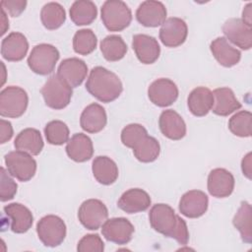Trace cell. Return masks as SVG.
I'll return each mask as SVG.
<instances>
[{"label": "cell", "instance_id": "6da1fadb", "mask_svg": "<svg viewBox=\"0 0 252 252\" xmlns=\"http://www.w3.org/2000/svg\"><path fill=\"white\" fill-rule=\"evenodd\" d=\"M149 220L151 226L158 233L175 239L181 245L188 243L189 231L187 224L169 205L162 203L154 205L150 210Z\"/></svg>", "mask_w": 252, "mask_h": 252}, {"label": "cell", "instance_id": "7a4b0ae2", "mask_svg": "<svg viewBox=\"0 0 252 252\" xmlns=\"http://www.w3.org/2000/svg\"><path fill=\"white\" fill-rule=\"evenodd\" d=\"M86 89L99 101L108 103L119 97L123 86L116 74L104 67L96 66L90 72Z\"/></svg>", "mask_w": 252, "mask_h": 252}, {"label": "cell", "instance_id": "3957f363", "mask_svg": "<svg viewBox=\"0 0 252 252\" xmlns=\"http://www.w3.org/2000/svg\"><path fill=\"white\" fill-rule=\"evenodd\" d=\"M101 21L110 32H121L132 21L130 8L120 0H107L101 7Z\"/></svg>", "mask_w": 252, "mask_h": 252}, {"label": "cell", "instance_id": "277c9868", "mask_svg": "<svg viewBox=\"0 0 252 252\" xmlns=\"http://www.w3.org/2000/svg\"><path fill=\"white\" fill-rule=\"evenodd\" d=\"M41 94L45 104L52 109H63L72 97V88L68 86L58 75H53L45 82L41 88Z\"/></svg>", "mask_w": 252, "mask_h": 252}, {"label": "cell", "instance_id": "5b68a950", "mask_svg": "<svg viewBox=\"0 0 252 252\" xmlns=\"http://www.w3.org/2000/svg\"><path fill=\"white\" fill-rule=\"evenodd\" d=\"M29 96L27 92L16 86H9L0 93V114L3 117L18 118L27 110Z\"/></svg>", "mask_w": 252, "mask_h": 252}, {"label": "cell", "instance_id": "8992f818", "mask_svg": "<svg viewBox=\"0 0 252 252\" xmlns=\"http://www.w3.org/2000/svg\"><path fill=\"white\" fill-rule=\"evenodd\" d=\"M59 56V51L55 46L40 43L32 49L28 57V65L35 74L48 75L53 72Z\"/></svg>", "mask_w": 252, "mask_h": 252}, {"label": "cell", "instance_id": "52a82bcc", "mask_svg": "<svg viewBox=\"0 0 252 252\" xmlns=\"http://www.w3.org/2000/svg\"><path fill=\"white\" fill-rule=\"evenodd\" d=\"M7 171L19 181L31 180L36 171V161L32 155L22 151H12L4 157Z\"/></svg>", "mask_w": 252, "mask_h": 252}, {"label": "cell", "instance_id": "ba28073f", "mask_svg": "<svg viewBox=\"0 0 252 252\" xmlns=\"http://www.w3.org/2000/svg\"><path fill=\"white\" fill-rule=\"evenodd\" d=\"M36 233L44 246L56 247L65 239L66 224L61 218L54 215H47L38 220Z\"/></svg>", "mask_w": 252, "mask_h": 252}, {"label": "cell", "instance_id": "9c48e42d", "mask_svg": "<svg viewBox=\"0 0 252 252\" xmlns=\"http://www.w3.org/2000/svg\"><path fill=\"white\" fill-rule=\"evenodd\" d=\"M106 206L97 199H89L82 203L78 210V219L83 226L90 230L98 229L107 220Z\"/></svg>", "mask_w": 252, "mask_h": 252}, {"label": "cell", "instance_id": "30bf717a", "mask_svg": "<svg viewBox=\"0 0 252 252\" xmlns=\"http://www.w3.org/2000/svg\"><path fill=\"white\" fill-rule=\"evenodd\" d=\"M148 96L155 105L166 107L176 101L178 97V88L173 81L160 78L150 85Z\"/></svg>", "mask_w": 252, "mask_h": 252}, {"label": "cell", "instance_id": "8fae6325", "mask_svg": "<svg viewBox=\"0 0 252 252\" xmlns=\"http://www.w3.org/2000/svg\"><path fill=\"white\" fill-rule=\"evenodd\" d=\"M134 230L133 224L125 218H112L106 220L101 225L103 237L119 245L127 244L132 239Z\"/></svg>", "mask_w": 252, "mask_h": 252}, {"label": "cell", "instance_id": "7c38bea8", "mask_svg": "<svg viewBox=\"0 0 252 252\" xmlns=\"http://www.w3.org/2000/svg\"><path fill=\"white\" fill-rule=\"evenodd\" d=\"M222 32L227 41L243 50H248L252 46V29L241 19L231 18L225 21L222 26Z\"/></svg>", "mask_w": 252, "mask_h": 252}, {"label": "cell", "instance_id": "4fadbf2b", "mask_svg": "<svg viewBox=\"0 0 252 252\" xmlns=\"http://www.w3.org/2000/svg\"><path fill=\"white\" fill-rule=\"evenodd\" d=\"M188 28L180 18L166 19L159 30V39L166 47H177L184 43L187 38Z\"/></svg>", "mask_w": 252, "mask_h": 252}, {"label": "cell", "instance_id": "5bb4252c", "mask_svg": "<svg viewBox=\"0 0 252 252\" xmlns=\"http://www.w3.org/2000/svg\"><path fill=\"white\" fill-rule=\"evenodd\" d=\"M166 14V8L161 2L148 0L139 5L136 11V19L144 27L156 28L163 24Z\"/></svg>", "mask_w": 252, "mask_h": 252}, {"label": "cell", "instance_id": "9a60e30c", "mask_svg": "<svg viewBox=\"0 0 252 252\" xmlns=\"http://www.w3.org/2000/svg\"><path fill=\"white\" fill-rule=\"evenodd\" d=\"M88 74L87 64L79 58L72 57L64 59L57 70V75L71 88L79 87Z\"/></svg>", "mask_w": 252, "mask_h": 252}, {"label": "cell", "instance_id": "2e32d148", "mask_svg": "<svg viewBox=\"0 0 252 252\" xmlns=\"http://www.w3.org/2000/svg\"><path fill=\"white\" fill-rule=\"evenodd\" d=\"M208 205L209 199L205 192L190 190L182 195L179 201V211L189 219H197L207 212Z\"/></svg>", "mask_w": 252, "mask_h": 252}, {"label": "cell", "instance_id": "e0dca14e", "mask_svg": "<svg viewBox=\"0 0 252 252\" xmlns=\"http://www.w3.org/2000/svg\"><path fill=\"white\" fill-rule=\"evenodd\" d=\"M234 177L224 168H215L208 176V191L216 198L228 197L234 189Z\"/></svg>", "mask_w": 252, "mask_h": 252}, {"label": "cell", "instance_id": "ac0fdd59", "mask_svg": "<svg viewBox=\"0 0 252 252\" xmlns=\"http://www.w3.org/2000/svg\"><path fill=\"white\" fill-rule=\"evenodd\" d=\"M3 210L13 232L25 233L32 227L33 217L26 206L20 203H11L5 206Z\"/></svg>", "mask_w": 252, "mask_h": 252}, {"label": "cell", "instance_id": "d6986e66", "mask_svg": "<svg viewBox=\"0 0 252 252\" xmlns=\"http://www.w3.org/2000/svg\"><path fill=\"white\" fill-rule=\"evenodd\" d=\"M132 46L137 58L143 64H153L159 57L160 47L154 36L144 33L135 34Z\"/></svg>", "mask_w": 252, "mask_h": 252}, {"label": "cell", "instance_id": "ffe728a7", "mask_svg": "<svg viewBox=\"0 0 252 252\" xmlns=\"http://www.w3.org/2000/svg\"><path fill=\"white\" fill-rule=\"evenodd\" d=\"M158 126L162 135L173 141L181 140L186 135L185 122L173 109H166L160 113Z\"/></svg>", "mask_w": 252, "mask_h": 252}, {"label": "cell", "instance_id": "44dd1931", "mask_svg": "<svg viewBox=\"0 0 252 252\" xmlns=\"http://www.w3.org/2000/svg\"><path fill=\"white\" fill-rule=\"evenodd\" d=\"M151 203V197L146 191L140 188H132L121 195L117 206L127 214H136L148 210Z\"/></svg>", "mask_w": 252, "mask_h": 252}, {"label": "cell", "instance_id": "7402d4cb", "mask_svg": "<svg viewBox=\"0 0 252 252\" xmlns=\"http://www.w3.org/2000/svg\"><path fill=\"white\" fill-rule=\"evenodd\" d=\"M29 42L27 37L17 32L9 33L1 43V55L10 62L21 61L28 52Z\"/></svg>", "mask_w": 252, "mask_h": 252}, {"label": "cell", "instance_id": "603a6c76", "mask_svg": "<svg viewBox=\"0 0 252 252\" xmlns=\"http://www.w3.org/2000/svg\"><path fill=\"white\" fill-rule=\"evenodd\" d=\"M107 116L104 108L98 103H91L83 110L80 117L82 129L88 133L100 132L106 125Z\"/></svg>", "mask_w": 252, "mask_h": 252}, {"label": "cell", "instance_id": "cb8c5ba5", "mask_svg": "<svg viewBox=\"0 0 252 252\" xmlns=\"http://www.w3.org/2000/svg\"><path fill=\"white\" fill-rule=\"evenodd\" d=\"M67 156L74 161L84 162L92 158L94 146L91 138L83 133L74 134L67 142Z\"/></svg>", "mask_w": 252, "mask_h": 252}, {"label": "cell", "instance_id": "d4e9b609", "mask_svg": "<svg viewBox=\"0 0 252 252\" xmlns=\"http://www.w3.org/2000/svg\"><path fill=\"white\" fill-rule=\"evenodd\" d=\"M210 49L216 60L223 67H232L240 61V51L233 47L223 36L214 39L211 42Z\"/></svg>", "mask_w": 252, "mask_h": 252}, {"label": "cell", "instance_id": "484cf974", "mask_svg": "<svg viewBox=\"0 0 252 252\" xmlns=\"http://www.w3.org/2000/svg\"><path fill=\"white\" fill-rule=\"evenodd\" d=\"M213 103V92L206 87L195 88L189 94L187 98V104L190 112L197 117L207 115L212 109Z\"/></svg>", "mask_w": 252, "mask_h": 252}, {"label": "cell", "instance_id": "4316f807", "mask_svg": "<svg viewBox=\"0 0 252 252\" xmlns=\"http://www.w3.org/2000/svg\"><path fill=\"white\" fill-rule=\"evenodd\" d=\"M214 103L212 111L220 116H227L241 107V103L235 97L229 88H219L213 92Z\"/></svg>", "mask_w": 252, "mask_h": 252}, {"label": "cell", "instance_id": "83f0119b", "mask_svg": "<svg viewBox=\"0 0 252 252\" xmlns=\"http://www.w3.org/2000/svg\"><path fill=\"white\" fill-rule=\"evenodd\" d=\"M92 171L95 180L102 185H110L118 178V167L108 157L98 156L94 158L92 164Z\"/></svg>", "mask_w": 252, "mask_h": 252}, {"label": "cell", "instance_id": "f1b7e54d", "mask_svg": "<svg viewBox=\"0 0 252 252\" xmlns=\"http://www.w3.org/2000/svg\"><path fill=\"white\" fill-rule=\"evenodd\" d=\"M14 146L17 150L37 156L43 149V140L40 132L34 128H26L16 137Z\"/></svg>", "mask_w": 252, "mask_h": 252}, {"label": "cell", "instance_id": "f546056e", "mask_svg": "<svg viewBox=\"0 0 252 252\" xmlns=\"http://www.w3.org/2000/svg\"><path fill=\"white\" fill-rule=\"evenodd\" d=\"M70 18L77 26L92 24L97 15V9L94 2L89 0L75 1L70 8Z\"/></svg>", "mask_w": 252, "mask_h": 252}, {"label": "cell", "instance_id": "4dcf8cb0", "mask_svg": "<svg viewBox=\"0 0 252 252\" xmlns=\"http://www.w3.org/2000/svg\"><path fill=\"white\" fill-rule=\"evenodd\" d=\"M135 158L141 162H152L156 160L160 153L158 140L148 134L145 135L133 148Z\"/></svg>", "mask_w": 252, "mask_h": 252}, {"label": "cell", "instance_id": "1f68e13d", "mask_svg": "<svg viewBox=\"0 0 252 252\" xmlns=\"http://www.w3.org/2000/svg\"><path fill=\"white\" fill-rule=\"evenodd\" d=\"M102 56L110 62L122 59L127 52V45L120 35L111 34L105 36L100 42Z\"/></svg>", "mask_w": 252, "mask_h": 252}, {"label": "cell", "instance_id": "d6a6232c", "mask_svg": "<svg viewBox=\"0 0 252 252\" xmlns=\"http://www.w3.org/2000/svg\"><path fill=\"white\" fill-rule=\"evenodd\" d=\"M40 20L45 29L56 30L65 23L66 12L59 3L49 2L42 7Z\"/></svg>", "mask_w": 252, "mask_h": 252}, {"label": "cell", "instance_id": "836d02e7", "mask_svg": "<svg viewBox=\"0 0 252 252\" xmlns=\"http://www.w3.org/2000/svg\"><path fill=\"white\" fill-rule=\"evenodd\" d=\"M251 205L244 201L233 218V225L239 231L241 239L245 243L252 242V224H251Z\"/></svg>", "mask_w": 252, "mask_h": 252}, {"label": "cell", "instance_id": "e575fe53", "mask_svg": "<svg viewBox=\"0 0 252 252\" xmlns=\"http://www.w3.org/2000/svg\"><path fill=\"white\" fill-rule=\"evenodd\" d=\"M96 35L92 30L83 29L78 31L73 37L74 51L80 55H89L96 47Z\"/></svg>", "mask_w": 252, "mask_h": 252}, {"label": "cell", "instance_id": "d590c367", "mask_svg": "<svg viewBox=\"0 0 252 252\" xmlns=\"http://www.w3.org/2000/svg\"><path fill=\"white\" fill-rule=\"evenodd\" d=\"M251 112L248 110H241L231 116L228 121V129L235 136L246 138L251 136Z\"/></svg>", "mask_w": 252, "mask_h": 252}, {"label": "cell", "instance_id": "8d00e7d4", "mask_svg": "<svg viewBox=\"0 0 252 252\" xmlns=\"http://www.w3.org/2000/svg\"><path fill=\"white\" fill-rule=\"evenodd\" d=\"M69 128L60 120H52L44 127V135L47 142L51 145L60 146L69 141Z\"/></svg>", "mask_w": 252, "mask_h": 252}, {"label": "cell", "instance_id": "74e56055", "mask_svg": "<svg viewBox=\"0 0 252 252\" xmlns=\"http://www.w3.org/2000/svg\"><path fill=\"white\" fill-rule=\"evenodd\" d=\"M148 132L144 126L137 123H132L125 126L121 131V142L128 148H133Z\"/></svg>", "mask_w": 252, "mask_h": 252}, {"label": "cell", "instance_id": "f35d334b", "mask_svg": "<svg viewBox=\"0 0 252 252\" xmlns=\"http://www.w3.org/2000/svg\"><path fill=\"white\" fill-rule=\"evenodd\" d=\"M18 185L10 176V173L6 171L4 167H1V181H0V199L2 202L12 200L17 193Z\"/></svg>", "mask_w": 252, "mask_h": 252}, {"label": "cell", "instance_id": "ab89813d", "mask_svg": "<svg viewBox=\"0 0 252 252\" xmlns=\"http://www.w3.org/2000/svg\"><path fill=\"white\" fill-rule=\"evenodd\" d=\"M79 252H102L104 243L98 234H87L78 243Z\"/></svg>", "mask_w": 252, "mask_h": 252}, {"label": "cell", "instance_id": "60d3db41", "mask_svg": "<svg viewBox=\"0 0 252 252\" xmlns=\"http://www.w3.org/2000/svg\"><path fill=\"white\" fill-rule=\"evenodd\" d=\"M1 8L12 17H19L26 9L25 0H3L0 3Z\"/></svg>", "mask_w": 252, "mask_h": 252}, {"label": "cell", "instance_id": "b9f144b4", "mask_svg": "<svg viewBox=\"0 0 252 252\" xmlns=\"http://www.w3.org/2000/svg\"><path fill=\"white\" fill-rule=\"evenodd\" d=\"M0 143L5 144L13 136V127L12 124L4 119L0 120Z\"/></svg>", "mask_w": 252, "mask_h": 252}, {"label": "cell", "instance_id": "7bdbcfd3", "mask_svg": "<svg viewBox=\"0 0 252 252\" xmlns=\"http://www.w3.org/2000/svg\"><path fill=\"white\" fill-rule=\"evenodd\" d=\"M241 169L243 175L246 176L248 179H251L252 175V154L248 153L241 161Z\"/></svg>", "mask_w": 252, "mask_h": 252}, {"label": "cell", "instance_id": "ee69618b", "mask_svg": "<svg viewBox=\"0 0 252 252\" xmlns=\"http://www.w3.org/2000/svg\"><path fill=\"white\" fill-rule=\"evenodd\" d=\"M251 8H252V4L251 3H248L244 7V9L242 11V19H241L245 24H247L250 27L252 26V20H251L252 12H251Z\"/></svg>", "mask_w": 252, "mask_h": 252}, {"label": "cell", "instance_id": "f6af8a7d", "mask_svg": "<svg viewBox=\"0 0 252 252\" xmlns=\"http://www.w3.org/2000/svg\"><path fill=\"white\" fill-rule=\"evenodd\" d=\"M9 29V21L6 12L1 8V34L3 35Z\"/></svg>", "mask_w": 252, "mask_h": 252}]
</instances>
